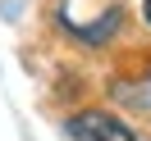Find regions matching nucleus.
<instances>
[{
  "label": "nucleus",
  "instance_id": "obj_4",
  "mask_svg": "<svg viewBox=\"0 0 151 141\" xmlns=\"http://www.w3.org/2000/svg\"><path fill=\"white\" fill-rule=\"evenodd\" d=\"M142 14H147V23H151V0H142Z\"/></svg>",
  "mask_w": 151,
  "mask_h": 141
},
{
  "label": "nucleus",
  "instance_id": "obj_2",
  "mask_svg": "<svg viewBox=\"0 0 151 141\" xmlns=\"http://www.w3.org/2000/svg\"><path fill=\"white\" fill-rule=\"evenodd\" d=\"M114 28H119V9H110V14H105L101 23H92V28H78V23H69V32H78L83 41H105V37H110Z\"/></svg>",
  "mask_w": 151,
  "mask_h": 141
},
{
  "label": "nucleus",
  "instance_id": "obj_3",
  "mask_svg": "<svg viewBox=\"0 0 151 141\" xmlns=\"http://www.w3.org/2000/svg\"><path fill=\"white\" fill-rule=\"evenodd\" d=\"M114 96H119L124 105H137V109H151V77H147V82H124V86H114Z\"/></svg>",
  "mask_w": 151,
  "mask_h": 141
},
{
  "label": "nucleus",
  "instance_id": "obj_1",
  "mask_svg": "<svg viewBox=\"0 0 151 141\" xmlns=\"http://www.w3.org/2000/svg\"><path fill=\"white\" fill-rule=\"evenodd\" d=\"M69 141H137L128 123H119L114 114H101V109H87V114H73L69 118Z\"/></svg>",
  "mask_w": 151,
  "mask_h": 141
}]
</instances>
